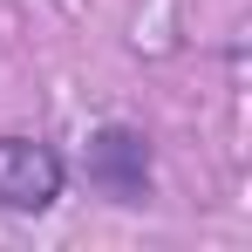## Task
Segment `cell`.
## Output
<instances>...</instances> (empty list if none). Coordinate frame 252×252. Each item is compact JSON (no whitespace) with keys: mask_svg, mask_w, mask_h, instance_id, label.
I'll return each instance as SVG.
<instances>
[{"mask_svg":"<svg viewBox=\"0 0 252 252\" xmlns=\"http://www.w3.org/2000/svg\"><path fill=\"white\" fill-rule=\"evenodd\" d=\"M82 177L109 198V205L143 211L150 198H157V157H150L143 123H123V116L95 123L89 129V150H82Z\"/></svg>","mask_w":252,"mask_h":252,"instance_id":"obj_1","label":"cell"},{"mask_svg":"<svg viewBox=\"0 0 252 252\" xmlns=\"http://www.w3.org/2000/svg\"><path fill=\"white\" fill-rule=\"evenodd\" d=\"M68 191V157L34 129H0V211L41 218Z\"/></svg>","mask_w":252,"mask_h":252,"instance_id":"obj_2","label":"cell"}]
</instances>
